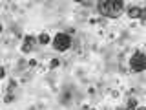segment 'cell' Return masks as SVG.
<instances>
[{"instance_id": "obj_1", "label": "cell", "mask_w": 146, "mask_h": 110, "mask_svg": "<svg viewBox=\"0 0 146 110\" xmlns=\"http://www.w3.org/2000/svg\"><path fill=\"white\" fill-rule=\"evenodd\" d=\"M124 9H126V4L121 2V0H100V2H97V11L102 17L117 18L122 15Z\"/></svg>"}, {"instance_id": "obj_12", "label": "cell", "mask_w": 146, "mask_h": 110, "mask_svg": "<svg viewBox=\"0 0 146 110\" xmlns=\"http://www.w3.org/2000/svg\"><path fill=\"white\" fill-rule=\"evenodd\" d=\"M137 110H146V107H137Z\"/></svg>"}, {"instance_id": "obj_9", "label": "cell", "mask_w": 146, "mask_h": 110, "mask_svg": "<svg viewBox=\"0 0 146 110\" xmlns=\"http://www.w3.org/2000/svg\"><path fill=\"white\" fill-rule=\"evenodd\" d=\"M13 99H15V95H13L11 92H7V95H6V97H4V101H6V103H11Z\"/></svg>"}, {"instance_id": "obj_3", "label": "cell", "mask_w": 146, "mask_h": 110, "mask_svg": "<svg viewBox=\"0 0 146 110\" xmlns=\"http://www.w3.org/2000/svg\"><path fill=\"white\" fill-rule=\"evenodd\" d=\"M128 64H130L131 72H137V73L146 72V53L144 52H135L130 57V62H128Z\"/></svg>"}, {"instance_id": "obj_8", "label": "cell", "mask_w": 146, "mask_h": 110, "mask_svg": "<svg viewBox=\"0 0 146 110\" xmlns=\"http://www.w3.org/2000/svg\"><path fill=\"white\" fill-rule=\"evenodd\" d=\"M17 85H18V82L15 79H11V81H9V85H7V92H13V90L17 88Z\"/></svg>"}, {"instance_id": "obj_6", "label": "cell", "mask_w": 146, "mask_h": 110, "mask_svg": "<svg viewBox=\"0 0 146 110\" xmlns=\"http://www.w3.org/2000/svg\"><path fill=\"white\" fill-rule=\"evenodd\" d=\"M36 40H38V44H42V46H46V44H49V42H51V37H49L48 33H46V31H42V33H40L38 37H36Z\"/></svg>"}, {"instance_id": "obj_4", "label": "cell", "mask_w": 146, "mask_h": 110, "mask_svg": "<svg viewBox=\"0 0 146 110\" xmlns=\"http://www.w3.org/2000/svg\"><path fill=\"white\" fill-rule=\"evenodd\" d=\"M141 11H143V7H139V6L126 7V13H128V17H130V18H141Z\"/></svg>"}, {"instance_id": "obj_5", "label": "cell", "mask_w": 146, "mask_h": 110, "mask_svg": "<svg viewBox=\"0 0 146 110\" xmlns=\"http://www.w3.org/2000/svg\"><path fill=\"white\" fill-rule=\"evenodd\" d=\"M33 46H35V39L33 37H26L24 44H22V53H29L33 50Z\"/></svg>"}, {"instance_id": "obj_7", "label": "cell", "mask_w": 146, "mask_h": 110, "mask_svg": "<svg viewBox=\"0 0 146 110\" xmlns=\"http://www.w3.org/2000/svg\"><path fill=\"white\" fill-rule=\"evenodd\" d=\"M62 66V62L58 61V59H51V61H49V68H51V70H57V68H60Z\"/></svg>"}, {"instance_id": "obj_11", "label": "cell", "mask_w": 146, "mask_h": 110, "mask_svg": "<svg viewBox=\"0 0 146 110\" xmlns=\"http://www.w3.org/2000/svg\"><path fill=\"white\" fill-rule=\"evenodd\" d=\"M141 20H146V9L143 7V11H141Z\"/></svg>"}, {"instance_id": "obj_13", "label": "cell", "mask_w": 146, "mask_h": 110, "mask_svg": "<svg viewBox=\"0 0 146 110\" xmlns=\"http://www.w3.org/2000/svg\"><path fill=\"white\" fill-rule=\"evenodd\" d=\"M88 110H95V108H88Z\"/></svg>"}, {"instance_id": "obj_10", "label": "cell", "mask_w": 146, "mask_h": 110, "mask_svg": "<svg viewBox=\"0 0 146 110\" xmlns=\"http://www.w3.org/2000/svg\"><path fill=\"white\" fill-rule=\"evenodd\" d=\"M27 66H29V68H35L36 66V61H35V59H31V61L27 62Z\"/></svg>"}, {"instance_id": "obj_2", "label": "cell", "mask_w": 146, "mask_h": 110, "mask_svg": "<svg viewBox=\"0 0 146 110\" xmlns=\"http://www.w3.org/2000/svg\"><path fill=\"white\" fill-rule=\"evenodd\" d=\"M53 48L57 50L58 53H62V52H68V50L71 48V44H73V40H71V35L70 33H57L53 37Z\"/></svg>"}]
</instances>
